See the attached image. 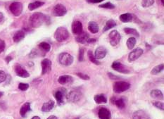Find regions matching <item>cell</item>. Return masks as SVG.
<instances>
[{"label":"cell","instance_id":"cell-1","mask_svg":"<svg viewBox=\"0 0 164 119\" xmlns=\"http://www.w3.org/2000/svg\"><path fill=\"white\" fill-rule=\"evenodd\" d=\"M48 21H49V17L40 12L34 13L30 18V23L33 28L40 27L44 23H47Z\"/></svg>","mask_w":164,"mask_h":119},{"label":"cell","instance_id":"cell-2","mask_svg":"<svg viewBox=\"0 0 164 119\" xmlns=\"http://www.w3.org/2000/svg\"><path fill=\"white\" fill-rule=\"evenodd\" d=\"M54 38L57 42H62L65 41L69 37V32L66 28L64 27H59L56 30L54 35Z\"/></svg>","mask_w":164,"mask_h":119},{"label":"cell","instance_id":"cell-3","mask_svg":"<svg viewBox=\"0 0 164 119\" xmlns=\"http://www.w3.org/2000/svg\"><path fill=\"white\" fill-rule=\"evenodd\" d=\"M73 60L74 59L73 56L67 52L61 53L59 56V61L60 64L65 66H69L71 65L73 62Z\"/></svg>","mask_w":164,"mask_h":119},{"label":"cell","instance_id":"cell-4","mask_svg":"<svg viewBox=\"0 0 164 119\" xmlns=\"http://www.w3.org/2000/svg\"><path fill=\"white\" fill-rule=\"evenodd\" d=\"M130 87V84L129 83L125 81H118L113 84V90L115 93H121L128 90Z\"/></svg>","mask_w":164,"mask_h":119},{"label":"cell","instance_id":"cell-5","mask_svg":"<svg viewBox=\"0 0 164 119\" xmlns=\"http://www.w3.org/2000/svg\"><path fill=\"white\" fill-rule=\"evenodd\" d=\"M23 6L21 2H15L10 4L9 10L12 14L15 16H19L23 12Z\"/></svg>","mask_w":164,"mask_h":119},{"label":"cell","instance_id":"cell-6","mask_svg":"<svg viewBox=\"0 0 164 119\" xmlns=\"http://www.w3.org/2000/svg\"><path fill=\"white\" fill-rule=\"evenodd\" d=\"M82 96V92L78 90H72L67 94L66 100H68L69 102L72 103H77L78 102L81 100Z\"/></svg>","mask_w":164,"mask_h":119},{"label":"cell","instance_id":"cell-7","mask_svg":"<svg viewBox=\"0 0 164 119\" xmlns=\"http://www.w3.org/2000/svg\"><path fill=\"white\" fill-rule=\"evenodd\" d=\"M109 37L111 45L113 46V47H115V46L119 45L121 39V34H120L117 30H113V31H111L110 33H109Z\"/></svg>","mask_w":164,"mask_h":119},{"label":"cell","instance_id":"cell-8","mask_svg":"<svg viewBox=\"0 0 164 119\" xmlns=\"http://www.w3.org/2000/svg\"><path fill=\"white\" fill-rule=\"evenodd\" d=\"M67 13V9L64 5L58 4L53 8V15L56 17H62L65 16Z\"/></svg>","mask_w":164,"mask_h":119},{"label":"cell","instance_id":"cell-9","mask_svg":"<svg viewBox=\"0 0 164 119\" xmlns=\"http://www.w3.org/2000/svg\"><path fill=\"white\" fill-rule=\"evenodd\" d=\"M66 97L67 91L64 88H61L55 93V98L59 105H62L64 103V100L65 99H66Z\"/></svg>","mask_w":164,"mask_h":119},{"label":"cell","instance_id":"cell-10","mask_svg":"<svg viewBox=\"0 0 164 119\" xmlns=\"http://www.w3.org/2000/svg\"><path fill=\"white\" fill-rule=\"evenodd\" d=\"M144 51L140 47H137L136 49H134L128 55V60L130 62L134 61L139 59L142 55L143 54Z\"/></svg>","mask_w":164,"mask_h":119},{"label":"cell","instance_id":"cell-11","mask_svg":"<svg viewBox=\"0 0 164 119\" xmlns=\"http://www.w3.org/2000/svg\"><path fill=\"white\" fill-rule=\"evenodd\" d=\"M42 74L45 75L49 73L52 70V61L48 59H45L42 61Z\"/></svg>","mask_w":164,"mask_h":119},{"label":"cell","instance_id":"cell-12","mask_svg":"<svg viewBox=\"0 0 164 119\" xmlns=\"http://www.w3.org/2000/svg\"><path fill=\"white\" fill-rule=\"evenodd\" d=\"M15 72L17 76L21 77V78H26L30 76V74L25 69L21 66L20 64H16L15 66Z\"/></svg>","mask_w":164,"mask_h":119},{"label":"cell","instance_id":"cell-13","mask_svg":"<svg viewBox=\"0 0 164 119\" xmlns=\"http://www.w3.org/2000/svg\"><path fill=\"white\" fill-rule=\"evenodd\" d=\"M111 67H112L113 70H116L118 72L122 73H129V70L125 67V66L123 63H121V62H119V61H114V62L112 63Z\"/></svg>","mask_w":164,"mask_h":119},{"label":"cell","instance_id":"cell-14","mask_svg":"<svg viewBox=\"0 0 164 119\" xmlns=\"http://www.w3.org/2000/svg\"><path fill=\"white\" fill-rule=\"evenodd\" d=\"M72 32L75 35H80L82 32V24L78 21H74L72 23Z\"/></svg>","mask_w":164,"mask_h":119},{"label":"cell","instance_id":"cell-15","mask_svg":"<svg viewBox=\"0 0 164 119\" xmlns=\"http://www.w3.org/2000/svg\"><path fill=\"white\" fill-rule=\"evenodd\" d=\"M107 54V50L104 47H102V46H100V47H98L95 50V58L97 59V60H99V59H104Z\"/></svg>","mask_w":164,"mask_h":119},{"label":"cell","instance_id":"cell-16","mask_svg":"<svg viewBox=\"0 0 164 119\" xmlns=\"http://www.w3.org/2000/svg\"><path fill=\"white\" fill-rule=\"evenodd\" d=\"M132 119H151L150 116L143 110H138L132 114Z\"/></svg>","mask_w":164,"mask_h":119},{"label":"cell","instance_id":"cell-17","mask_svg":"<svg viewBox=\"0 0 164 119\" xmlns=\"http://www.w3.org/2000/svg\"><path fill=\"white\" fill-rule=\"evenodd\" d=\"M100 119H111V112L106 108H101L98 112Z\"/></svg>","mask_w":164,"mask_h":119},{"label":"cell","instance_id":"cell-18","mask_svg":"<svg viewBox=\"0 0 164 119\" xmlns=\"http://www.w3.org/2000/svg\"><path fill=\"white\" fill-rule=\"evenodd\" d=\"M73 78L71 76L64 75V76H61L58 79V82L61 85H66L68 83H71L73 82Z\"/></svg>","mask_w":164,"mask_h":119},{"label":"cell","instance_id":"cell-19","mask_svg":"<svg viewBox=\"0 0 164 119\" xmlns=\"http://www.w3.org/2000/svg\"><path fill=\"white\" fill-rule=\"evenodd\" d=\"M89 39V35L87 33V32H82L81 34L78 35V37H75V40L78 42L81 43V44H85L87 42V40Z\"/></svg>","mask_w":164,"mask_h":119},{"label":"cell","instance_id":"cell-20","mask_svg":"<svg viewBox=\"0 0 164 119\" xmlns=\"http://www.w3.org/2000/svg\"><path fill=\"white\" fill-rule=\"evenodd\" d=\"M111 102L120 109H123L126 107V102H125L123 98H120L116 100L115 98L112 97L111 98Z\"/></svg>","mask_w":164,"mask_h":119},{"label":"cell","instance_id":"cell-21","mask_svg":"<svg viewBox=\"0 0 164 119\" xmlns=\"http://www.w3.org/2000/svg\"><path fill=\"white\" fill-rule=\"evenodd\" d=\"M150 95L152 98L154 100H163V92L159 90H153L150 92Z\"/></svg>","mask_w":164,"mask_h":119},{"label":"cell","instance_id":"cell-22","mask_svg":"<svg viewBox=\"0 0 164 119\" xmlns=\"http://www.w3.org/2000/svg\"><path fill=\"white\" fill-rule=\"evenodd\" d=\"M54 107V102L53 100H49V102L44 104L42 107V111L44 112L51 111Z\"/></svg>","mask_w":164,"mask_h":119},{"label":"cell","instance_id":"cell-23","mask_svg":"<svg viewBox=\"0 0 164 119\" xmlns=\"http://www.w3.org/2000/svg\"><path fill=\"white\" fill-rule=\"evenodd\" d=\"M88 30L92 33L96 34L99 32V25L95 21H90L88 23Z\"/></svg>","mask_w":164,"mask_h":119},{"label":"cell","instance_id":"cell-24","mask_svg":"<svg viewBox=\"0 0 164 119\" xmlns=\"http://www.w3.org/2000/svg\"><path fill=\"white\" fill-rule=\"evenodd\" d=\"M31 111V108H30V104L28 102H26L22 106L21 109H20V114L21 116L23 117H25L26 114L28 113V111Z\"/></svg>","mask_w":164,"mask_h":119},{"label":"cell","instance_id":"cell-25","mask_svg":"<svg viewBox=\"0 0 164 119\" xmlns=\"http://www.w3.org/2000/svg\"><path fill=\"white\" fill-rule=\"evenodd\" d=\"M120 21L123 23H129V22H131L133 19L132 14H130V13H126V14H121L119 17Z\"/></svg>","mask_w":164,"mask_h":119},{"label":"cell","instance_id":"cell-26","mask_svg":"<svg viewBox=\"0 0 164 119\" xmlns=\"http://www.w3.org/2000/svg\"><path fill=\"white\" fill-rule=\"evenodd\" d=\"M25 37V32L23 30H18L17 31L16 33L14 34V37H13V39L15 42L18 43L19 42H21L22 39H24Z\"/></svg>","mask_w":164,"mask_h":119},{"label":"cell","instance_id":"cell-27","mask_svg":"<svg viewBox=\"0 0 164 119\" xmlns=\"http://www.w3.org/2000/svg\"><path fill=\"white\" fill-rule=\"evenodd\" d=\"M115 26H116V22L113 19L109 20V21L106 23V24H105L104 28H103V32H106L107 30L114 28Z\"/></svg>","mask_w":164,"mask_h":119},{"label":"cell","instance_id":"cell-28","mask_svg":"<svg viewBox=\"0 0 164 119\" xmlns=\"http://www.w3.org/2000/svg\"><path fill=\"white\" fill-rule=\"evenodd\" d=\"M44 2H40V1H37L35 2H32V3H30L28 4V9L30 11H33L36 8H40V6L44 5Z\"/></svg>","mask_w":164,"mask_h":119},{"label":"cell","instance_id":"cell-29","mask_svg":"<svg viewBox=\"0 0 164 119\" xmlns=\"http://www.w3.org/2000/svg\"><path fill=\"white\" fill-rule=\"evenodd\" d=\"M95 102L97 104H102V103H106L107 102V99L103 94H97L94 97Z\"/></svg>","mask_w":164,"mask_h":119},{"label":"cell","instance_id":"cell-30","mask_svg":"<svg viewBox=\"0 0 164 119\" xmlns=\"http://www.w3.org/2000/svg\"><path fill=\"white\" fill-rule=\"evenodd\" d=\"M124 32L128 35H134V36L137 37H139V32H137V30L136 29H134V28H125Z\"/></svg>","mask_w":164,"mask_h":119},{"label":"cell","instance_id":"cell-31","mask_svg":"<svg viewBox=\"0 0 164 119\" xmlns=\"http://www.w3.org/2000/svg\"><path fill=\"white\" fill-rule=\"evenodd\" d=\"M87 56H88V58L89 60H90L91 62H92L95 63V64H97V65L101 64V63H100L99 61L95 58V55H94V54L92 51H88V52H87Z\"/></svg>","mask_w":164,"mask_h":119},{"label":"cell","instance_id":"cell-32","mask_svg":"<svg viewBox=\"0 0 164 119\" xmlns=\"http://www.w3.org/2000/svg\"><path fill=\"white\" fill-rule=\"evenodd\" d=\"M127 47L129 49H132L136 45V39L135 37H130L127 41Z\"/></svg>","mask_w":164,"mask_h":119},{"label":"cell","instance_id":"cell-33","mask_svg":"<svg viewBox=\"0 0 164 119\" xmlns=\"http://www.w3.org/2000/svg\"><path fill=\"white\" fill-rule=\"evenodd\" d=\"M163 68H164L163 64H160V65L156 66H155L154 68H152V71H151V73H152V75H157V74L160 73L163 70Z\"/></svg>","mask_w":164,"mask_h":119},{"label":"cell","instance_id":"cell-34","mask_svg":"<svg viewBox=\"0 0 164 119\" xmlns=\"http://www.w3.org/2000/svg\"><path fill=\"white\" fill-rule=\"evenodd\" d=\"M39 47H40L42 50H43V51L45 52H49L50 49H51V45H50L49 43L45 42H41L40 45H39Z\"/></svg>","mask_w":164,"mask_h":119},{"label":"cell","instance_id":"cell-35","mask_svg":"<svg viewBox=\"0 0 164 119\" xmlns=\"http://www.w3.org/2000/svg\"><path fill=\"white\" fill-rule=\"evenodd\" d=\"M154 4V0H142V6L144 8L149 7Z\"/></svg>","mask_w":164,"mask_h":119},{"label":"cell","instance_id":"cell-36","mask_svg":"<svg viewBox=\"0 0 164 119\" xmlns=\"http://www.w3.org/2000/svg\"><path fill=\"white\" fill-rule=\"evenodd\" d=\"M99 7L107 8V9H113V8H115V6L113 5L112 3H111V2H106V3H105V4H100Z\"/></svg>","mask_w":164,"mask_h":119},{"label":"cell","instance_id":"cell-37","mask_svg":"<svg viewBox=\"0 0 164 119\" xmlns=\"http://www.w3.org/2000/svg\"><path fill=\"white\" fill-rule=\"evenodd\" d=\"M153 105H154L155 107H156L157 109L161 110V111H163L164 110V104L162 102H153Z\"/></svg>","mask_w":164,"mask_h":119},{"label":"cell","instance_id":"cell-38","mask_svg":"<svg viewBox=\"0 0 164 119\" xmlns=\"http://www.w3.org/2000/svg\"><path fill=\"white\" fill-rule=\"evenodd\" d=\"M84 48H80L79 50V55H78V60L80 61H84Z\"/></svg>","mask_w":164,"mask_h":119},{"label":"cell","instance_id":"cell-39","mask_svg":"<svg viewBox=\"0 0 164 119\" xmlns=\"http://www.w3.org/2000/svg\"><path fill=\"white\" fill-rule=\"evenodd\" d=\"M18 88L22 91H25L29 88V85L26 84V83H19Z\"/></svg>","mask_w":164,"mask_h":119},{"label":"cell","instance_id":"cell-40","mask_svg":"<svg viewBox=\"0 0 164 119\" xmlns=\"http://www.w3.org/2000/svg\"><path fill=\"white\" fill-rule=\"evenodd\" d=\"M76 75H77V76L79 77L80 78H81V79H82V80H89V78H90L89 76H87V75H86V74H83V73H78Z\"/></svg>","mask_w":164,"mask_h":119},{"label":"cell","instance_id":"cell-41","mask_svg":"<svg viewBox=\"0 0 164 119\" xmlns=\"http://www.w3.org/2000/svg\"><path fill=\"white\" fill-rule=\"evenodd\" d=\"M6 79V74L4 70H0V83H3Z\"/></svg>","mask_w":164,"mask_h":119},{"label":"cell","instance_id":"cell-42","mask_svg":"<svg viewBox=\"0 0 164 119\" xmlns=\"http://www.w3.org/2000/svg\"><path fill=\"white\" fill-rule=\"evenodd\" d=\"M5 42H4L3 39H0V54L5 49Z\"/></svg>","mask_w":164,"mask_h":119},{"label":"cell","instance_id":"cell-43","mask_svg":"<svg viewBox=\"0 0 164 119\" xmlns=\"http://www.w3.org/2000/svg\"><path fill=\"white\" fill-rule=\"evenodd\" d=\"M87 2H88L89 4H97V3H101L104 0H86Z\"/></svg>","mask_w":164,"mask_h":119},{"label":"cell","instance_id":"cell-44","mask_svg":"<svg viewBox=\"0 0 164 119\" xmlns=\"http://www.w3.org/2000/svg\"><path fill=\"white\" fill-rule=\"evenodd\" d=\"M37 54H38V52H37L35 49H33L30 54V56L31 57V58H35V57L37 56Z\"/></svg>","mask_w":164,"mask_h":119},{"label":"cell","instance_id":"cell-45","mask_svg":"<svg viewBox=\"0 0 164 119\" xmlns=\"http://www.w3.org/2000/svg\"><path fill=\"white\" fill-rule=\"evenodd\" d=\"M109 78H110L111 79H113V80H116V79H120L119 77H118L116 76H114V75L111 73H108Z\"/></svg>","mask_w":164,"mask_h":119},{"label":"cell","instance_id":"cell-46","mask_svg":"<svg viewBox=\"0 0 164 119\" xmlns=\"http://www.w3.org/2000/svg\"><path fill=\"white\" fill-rule=\"evenodd\" d=\"M5 60H6V63H8L10 62L12 60V57H11L10 56H6V57Z\"/></svg>","mask_w":164,"mask_h":119},{"label":"cell","instance_id":"cell-47","mask_svg":"<svg viewBox=\"0 0 164 119\" xmlns=\"http://www.w3.org/2000/svg\"><path fill=\"white\" fill-rule=\"evenodd\" d=\"M96 42V39H92V38H89L88 40H87V43H94Z\"/></svg>","mask_w":164,"mask_h":119},{"label":"cell","instance_id":"cell-48","mask_svg":"<svg viewBox=\"0 0 164 119\" xmlns=\"http://www.w3.org/2000/svg\"><path fill=\"white\" fill-rule=\"evenodd\" d=\"M4 20V15L2 12H0V23Z\"/></svg>","mask_w":164,"mask_h":119},{"label":"cell","instance_id":"cell-49","mask_svg":"<svg viewBox=\"0 0 164 119\" xmlns=\"http://www.w3.org/2000/svg\"><path fill=\"white\" fill-rule=\"evenodd\" d=\"M47 119H58V118L55 116H50L49 117H48Z\"/></svg>","mask_w":164,"mask_h":119},{"label":"cell","instance_id":"cell-50","mask_svg":"<svg viewBox=\"0 0 164 119\" xmlns=\"http://www.w3.org/2000/svg\"><path fill=\"white\" fill-rule=\"evenodd\" d=\"M31 119H40V118L38 116H33V117H32Z\"/></svg>","mask_w":164,"mask_h":119},{"label":"cell","instance_id":"cell-51","mask_svg":"<svg viewBox=\"0 0 164 119\" xmlns=\"http://www.w3.org/2000/svg\"><path fill=\"white\" fill-rule=\"evenodd\" d=\"M3 96V92H0V98L2 97Z\"/></svg>","mask_w":164,"mask_h":119},{"label":"cell","instance_id":"cell-52","mask_svg":"<svg viewBox=\"0 0 164 119\" xmlns=\"http://www.w3.org/2000/svg\"><path fill=\"white\" fill-rule=\"evenodd\" d=\"M161 4H162V5H164V0H161Z\"/></svg>","mask_w":164,"mask_h":119},{"label":"cell","instance_id":"cell-53","mask_svg":"<svg viewBox=\"0 0 164 119\" xmlns=\"http://www.w3.org/2000/svg\"><path fill=\"white\" fill-rule=\"evenodd\" d=\"M76 119H80V117H78V118H77Z\"/></svg>","mask_w":164,"mask_h":119}]
</instances>
